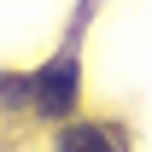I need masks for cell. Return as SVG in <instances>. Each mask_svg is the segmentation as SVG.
Masks as SVG:
<instances>
[{
  "label": "cell",
  "instance_id": "3957f363",
  "mask_svg": "<svg viewBox=\"0 0 152 152\" xmlns=\"http://www.w3.org/2000/svg\"><path fill=\"white\" fill-rule=\"evenodd\" d=\"M35 99V76H0V105H29Z\"/></svg>",
  "mask_w": 152,
  "mask_h": 152
},
{
  "label": "cell",
  "instance_id": "7a4b0ae2",
  "mask_svg": "<svg viewBox=\"0 0 152 152\" xmlns=\"http://www.w3.org/2000/svg\"><path fill=\"white\" fill-rule=\"evenodd\" d=\"M58 152H117V140L99 123H64L58 129Z\"/></svg>",
  "mask_w": 152,
  "mask_h": 152
},
{
  "label": "cell",
  "instance_id": "6da1fadb",
  "mask_svg": "<svg viewBox=\"0 0 152 152\" xmlns=\"http://www.w3.org/2000/svg\"><path fill=\"white\" fill-rule=\"evenodd\" d=\"M76 88H82V64H76V53L53 58V64L35 76V111H41V117H70V111H76Z\"/></svg>",
  "mask_w": 152,
  "mask_h": 152
}]
</instances>
